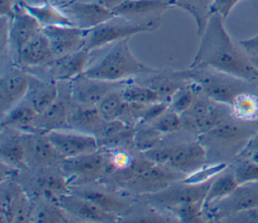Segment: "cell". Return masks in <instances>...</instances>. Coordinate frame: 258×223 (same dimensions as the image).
<instances>
[{"instance_id": "cell-15", "label": "cell", "mask_w": 258, "mask_h": 223, "mask_svg": "<svg viewBox=\"0 0 258 223\" xmlns=\"http://www.w3.org/2000/svg\"><path fill=\"white\" fill-rule=\"evenodd\" d=\"M90 57V51L82 48L72 53L53 57L47 63L42 65L47 77L57 80H72L87 69L86 65Z\"/></svg>"}, {"instance_id": "cell-37", "label": "cell", "mask_w": 258, "mask_h": 223, "mask_svg": "<svg viewBox=\"0 0 258 223\" xmlns=\"http://www.w3.org/2000/svg\"><path fill=\"white\" fill-rule=\"evenodd\" d=\"M141 127L133 133V144L140 152H146L158 146L163 134L149 124H140Z\"/></svg>"}, {"instance_id": "cell-32", "label": "cell", "mask_w": 258, "mask_h": 223, "mask_svg": "<svg viewBox=\"0 0 258 223\" xmlns=\"http://www.w3.org/2000/svg\"><path fill=\"white\" fill-rule=\"evenodd\" d=\"M1 198H0V212L1 222H13L14 212L16 206L23 195L24 191L21 187L9 180L1 182Z\"/></svg>"}, {"instance_id": "cell-10", "label": "cell", "mask_w": 258, "mask_h": 223, "mask_svg": "<svg viewBox=\"0 0 258 223\" xmlns=\"http://www.w3.org/2000/svg\"><path fill=\"white\" fill-rule=\"evenodd\" d=\"M213 179L202 183H185L181 179L180 183L176 184L175 182L159 192L146 196L151 203L166 209L189 202H205V198Z\"/></svg>"}, {"instance_id": "cell-26", "label": "cell", "mask_w": 258, "mask_h": 223, "mask_svg": "<svg viewBox=\"0 0 258 223\" xmlns=\"http://www.w3.org/2000/svg\"><path fill=\"white\" fill-rule=\"evenodd\" d=\"M19 4L28 13H30L42 27L53 25H74L70 18L60 10V8L50 3L34 5L25 1H20Z\"/></svg>"}, {"instance_id": "cell-17", "label": "cell", "mask_w": 258, "mask_h": 223, "mask_svg": "<svg viewBox=\"0 0 258 223\" xmlns=\"http://www.w3.org/2000/svg\"><path fill=\"white\" fill-rule=\"evenodd\" d=\"M30 75L20 69H10L3 74L0 81V106L5 115L26 95Z\"/></svg>"}, {"instance_id": "cell-44", "label": "cell", "mask_w": 258, "mask_h": 223, "mask_svg": "<svg viewBox=\"0 0 258 223\" xmlns=\"http://www.w3.org/2000/svg\"><path fill=\"white\" fill-rule=\"evenodd\" d=\"M32 215V205L26 196L25 193L21 196L15 212H14V218L13 222H27L31 219Z\"/></svg>"}, {"instance_id": "cell-1", "label": "cell", "mask_w": 258, "mask_h": 223, "mask_svg": "<svg viewBox=\"0 0 258 223\" xmlns=\"http://www.w3.org/2000/svg\"><path fill=\"white\" fill-rule=\"evenodd\" d=\"M201 42L189 66L211 67L249 81H258V67L247 52L232 40L224 18L213 13L200 36Z\"/></svg>"}, {"instance_id": "cell-51", "label": "cell", "mask_w": 258, "mask_h": 223, "mask_svg": "<svg viewBox=\"0 0 258 223\" xmlns=\"http://www.w3.org/2000/svg\"><path fill=\"white\" fill-rule=\"evenodd\" d=\"M84 1H90V2L97 3L107 9L113 11L115 8H117L122 3H124L126 0H84Z\"/></svg>"}, {"instance_id": "cell-34", "label": "cell", "mask_w": 258, "mask_h": 223, "mask_svg": "<svg viewBox=\"0 0 258 223\" xmlns=\"http://www.w3.org/2000/svg\"><path fill=\"white\" fill-rule=\"evenodd\" d=\"M233 116L246 121H258V91L239 94L230 105Z\"/></svg>"}, {"instance_id": "cell-16", "label": "cell", "mask_w": 258, "mask_h": 223, "mask_svg": "<svg viewBox=\"0 0 258 223\" xmlns=\"http://www.w3.org/2000/svg\"><path fill=\"white\" fill-rule=\"evenodd\" d=\"M70 81L72 97L87 106H96L109 92L122 84L121 81L111 82L90 78L83 73Z\"/></svg>"}, {"instance_id": "cell-20", "label": "cell", "mask_w": 258, "mask_h": 223, "mask_svg": "<svg viewBox=\"0 0 258 223\" xmlns=\"http://www.w3.org/2000/svg\"><path fill=\"white\" fill-rule=\"evenodd\" d=\"M59 206L68 213L83 219L93 222H113L118 218L117 215L108 213L90 200L83 198L77 194H66L60 197Z\"/></svg>"}, {"instance_id": "cell-19", "label": "cell", "mask_w": 258, "mask_h": 223, "mask_svg": "<svg viewBox=\"0 0 258 223\" xmlns=\"http://www.w3.org/2000/svg\"><path fill=\"white\" fill-rule=\"evenodd\" d=\"M42 26L28 13L19 3L14 7V14L10 20L9 45L14 53L19 51L21 46L29 40L34 34L39 32Z\"/></svg>"}, {"instance_id": "cell-9", "label": "cell", "mask_w": 258, "mask_h": 223, "mask_svg": "<svg viewBox=\"0 0 258 223\" xmlns=\"http://www.w3.org/2000/svg\"><path fill=\"white\" fill-rule=\"evenodd\" d=\"M172 7L170 0H126L113 10L115 16L152 27L160 25L162 14Z\"/></svg>"}, {"instance_id": "cell-42", "label": "cell", "mask_w": 258, "mask_h": 223, "mask_svg": "<svg viewBox=\"0 0 258 223\" xmlns=\"http://www.w3.org/2000/svg\"><path fill=\"white\" fill-rule=\"evenodd\" d=\"M234 175L238 184L258 181V162L248 158L239 162L234 168Z\"/></svg>"}, {"instance_id": "cell-45", "label": "cell", "mask_w": 258, "mask_h": 223, "mask_svg": "<svg viewBox=\"0 0 258 223\" xmlns=\"http://www.w3.org/2000/svg\"><path fill=\"white\" fill-rule=\"evenodd\" d=\"M226 222H239V223H258V206L252 209L239 212L225 220Z\"/></svg>"}, {"instance_id": "cell-41", "label": "cell", "mask_w": 258, "mask_h": 223, "mask_svg": "<svg viewBox=\"0 0 258 223\" xmlns=\"http://www.w3.org/2000/svg\"><path fill=\"white\" fill-rule=\"evenodd\" d=\"M35 221L41 223H63L69 222L67 212L59 206L48 202L42 206L35 214Z\"/></svg>"}, {"instance_id": "cell-33", "label": "cell", "mask_w": 258, "mask_h": 223, "mask_svg": "<svg viewBox=\"0 0 258 223\" xmlns=\"http://www.w3.org/2000/svg\"><path fill=\"white\" fill-rule=\"evenodd\" d=\"M75 194L90 200L91 202H93L94 204L99 206L104 211L114 214V215H117V216L119 213L126 211L129 207L127 202L119 199L118 197H116L114 195L104 193L101 191L85 190V191L76 192Z\"/></svg>"}, {"instance_id": "cell-39", "label": "cell", "mask_w": 258, "mask_h": 223, "mask_svg": "<svg viewBox=\"0 0 258 223\" xmlns=\"http://www.w3.org/2000/svg\"><path fill=\"white\" fill-rule=\"evenodd\" d=\"M200 90V86L189 80L183 87H181L169 101V107L177 114H183L192 103L196 94Z\"/></svg>"}, {"instance_id": "cell-13", "label": "cell", "mask_w": 258, "mask_h": 223, "mask_svg": "<svg viewBox=\"0 0 258 223\" xmlns=\"http://www.w3.org/2000/svg\"><path fill=\"white\" fill-rule=\"evenodd\" d=\"M207 150L200 142H189L170 146L166 166L187 176L206 166Z\"/></svg>"}, {"instance_id": "cell-48", "label": "cell", "mask_w": 258, "mask_h": 223, "mask_svg": "<svg viewBox=\"0 0 258 223\" xmlns=\"http://www.w3.org/2000/svg\"><path fill=\"white\" fill-rule=\"evenodd\" d=\"M10 20L8 16L1 15L0 19V49L1 52L5 51V47L9 44V29H10Z\"/></svg>"}, {"instance_id": "cell-4", "label": "cell", "mask_w": 258, "mask_h": 223, "mask_svg": "<svg viewBox=\"0 0 258 223\" xmlns=\"http://www.w3.org/2000/svg\"><path fill=\"white\" fill-rule=\"evenodd\" d=\"M186 73L188 78L196 82L212 100L229 106L239 94L246 91H257L254 88H257L258 81H249L215 68L189 66Z\"/></svg>"}, {"instance_id": "cell-52", "label": "cell", "mask_w": 258, "mask_h": 223, "mask_svg": "<svg viewBox=\"0 0 258 223\" xmlns=\"http://www.w3.org/2000/svg\"><path fill=\"white\" fill-rule=\"evenodd\" d=\"M257 67H258V65H257Z\"/></svg>"}, {"instance_id": "cell-50", "label": "cell", "mask_w": 258, "mask_h": 223, "mask_svg": "<svg viewBox=\"0 0 258 223\" xmlns=\"http://www.w3.org/2000/svg\"><path fill=\"white\" fill-rule=\"evenodd\" d=\"M14 0H0V12L1 15L8 16L9 18L13 17L14 14Z\"/></svg>"}, {"instance_id": "cell-22", "label": "cell", "mask_w": 258, "mask_h": 223, "mask_svg": "<svg viewBox=\"0 0 258 223\" xmlns=\"http://www.w3.org/2000/svg\"><path fill=\"white\" fill-rule=\"evenodd\" d=\"M27 157L40 166L50 167L63 161V157L50 143L44 133L30 136L25 140Z\"/></svg>"}, {"instance_id": "cell-18", "label": "cell", "mask_w": 258, "mask_h": 223, "mask_svg": "<svg viewBox=\"0 0 258 223\" xmlns=\"http://www.w3.org/2000/svg\"><path fill=\"white\" fill-rule=\"evenodd\" d=\"M15 58L23 68H37L53 58L48 38L42 29L21 46Z\"/></svg>"}, {"instance_id": "cell-21", "label": "cell", "mask_w": 258, "mask_h": 223, "mask_svg": "<svg viewBox=\"0 0 258 223\" xmlns=\"http://www.w3.org/2000/svg\"><path fill=\"white\" fill-rule=\"evenodd\" d=\"M190 79L185 70H163L155 71L150 74V77L145 79L142 84L148 86L159 96L161 101L168 102L172 96L183 87Z\"/></svg>"}, {"instance_id": "cell-47", "label": "cell", "mask_w": 258, "mask_h": 223, "mask_svg": "<svg viewBox=\"0 0 258 223\" xmlns=\"http://www.w3.org/2000/svg\"><path fill=\"white\" fill-rule=\"evenodd\" d=\"M240 1L241 0H215L213 5V13H218L225 19L235 5Z\"/></svg>"}, {"instance_id": "cell-40", "label": "cell", "mask_w": 258, "mask_h": 223, "mask_svg": "<svg viewBox=\"0 0 258 223\" xmlns=\"http://www.w3.org/2000/svg\"><path fill=\"white\" fill-rule=\"evenodd\" d=\"M149 125H151L154 129L164 135L176 132L177 130L182 128V120L179 114H177L168 106L162 114H160L156 119L150 122Z\"/></svg>"}, {"instance_id": "cell-6", "label": "cell", "mask_w": 258, "mask_h": 223, "mask_svg": "<svg viewBox=\"0 0 258 223\" xmlns=\"http://www.w3.org/2000/svg\"><path fill=\"white\" fill-rule=\"evenodd\" d=\"M151 31H154V29L150 26L134 23L123 17L114 15L109 20L88 29L83 48L88 51H92L93 49L102 47L109 43L130 38L137 33Z\"/></svg>"}, {"instance_id": "cell-12", "label": "cell", "mask_w": 258, "mask_h": 223, "mask_svg": "<svg viewBox=\"0 0 258 223\" xmlns=\"http://www.w3.org/2000/svg\"><path fill=\"white\" fill-rule=\"evenodd\" d=\"M59 8L75 26L86 30L103 23L114 16L112 10L97 3L84 0H72L66 2Z\"/></svg>"}, {"instance_id": "cell-49", "label": "cell", "mask_w": 258, "mask_h": 223, "mask_svg": "<svg viewBox=\"0 0 258 223\" xmlns=\"http://www.w3.org/2000/svg\"><path fill=\"white\" fill-rule=\"evenodd\" d=\"M130 222H145V223H160V222H169L170 220L167 217L159 215L157 213H147L135 218H131Z\"/></svg>"}, {"instance_id": "cell-38", "label": "cell", "mask_w": 258, "mask_h": 223, "mask_svg": "<svg viewBox=\"0 0 258 223\" xmlns=\"http://www.w3.org/2000/svg\"><path fill=\"white\" fill-rule=\"evenodd\" d=\"M204 201L189 202L180 205H176L168 208L175 217L176 220L184 223H199L203 222L204 212Z\"/></svg>"}, {"instance_id": "cell-5", "label": "cell", "mask_w": 258, "mask_h": 223, "mask_svg": "<svg viewBox=\"0 0 258 223\" xmlns=\"http://www.w3.org/2000/svg\"><path fill=\"white\" fill-rule=\"evenodd\" d=\"M257 133L258 121L241 120L232 115L201 136L208 143L239 155Z\"/></svg>"}, {"instance_id": "cell-31", "label": "cell", "mask_w": 258, "mask_h": 223, "mask_svg": "<svg viewBox=\"0 0 258 223\" xmlns=\"http://www.w3.org/2000/svg\"><path fill=\"white\" fill-rule=\"evenodd\" d=\"M2 162L14 169L25 167L27 151L25 140L19 136H10L1 144Z\"/></svg>"}, {"instance_id": "cell-36", "label": "cell", "mask_w": 258, "mask_h": 223, "mask_svg": "<svg viewBox=\"0 0 258 223\" xmlns=\"http://www.w3.org/2000/svg\"><path fill=\"white\" fill-rule=\"evenodd\" d=\"M121 93L124 100L127 102L149 104L156 101H161L155 91L142 83L123 84Z\"/></svg>"}, {"instance_id": "cell-28", "label": "cell", "mask_w": 258, "mask_h": 223, "mask_svg": "<svg viewBox=\"0 0 258 223\" xmlns=\"http://www.w3.org/2000/svg\"><path fill=\"white\" fill-rule=\"evenodd\" d=\"M69 181L62 173H46L37 178V187L47 202L59 205L60 197L69 193Z\"/></svg>"}, {"instance_id": "cell-3", "label": "cell", "mask_w": 258, "mask_h": 223, "mask_svg": "<svg viewBox=\"0 0 258 223\" xmlns=\"http://www.w3.org/2000/svg\"><path fill=\"white\" fill-rule=\"evenodd\" d=\"M129 38L121 39L95 64L87 67L84 75L105 81L119 82L136 75H149L156 71L140 62L131 52Z\"/></svg>"}, {"instance_id": "cell-29", "label": "cell", "mask_w": 258, "mask_h": 223, "mask_svg": "<svg viewBox=\"0 0 258 223\" xmlns=\"http://www.w3.org/2000/svg\"><path fill=\"white\" fill-rule=\"evenodd\" d=\"M233 169L223 170L212 181L205 198L204 209L231 194L238 186Z\"/></svg>"}, {"instance_id": "cell-23", "label": "cell", "mask_w": 258, "mask_h": 223, "mask_svg": "<svg viewBox=\"0 0 258 223\" xmlns=\"http://www.w3.org/2000/svg\"><path fill=\"white\" fill-rule=\"evenodd\" d=\"M26 95L29 103L39 115L49 107L57 98V85L55 80L46 78L40 79L30 75L29 87Z\"/></svg>"}, {"instance_id": "cell-25", "label": "cell", "mask_w": 258, "mask_h": 223, "mask_svg": "<svg viewBox=\"0 0 258 223\" xmlns=\"http://www.w3.org/2000/svg\"><path fill=\"white\" fill-rule=\"evenodd\" d=\"M38 114L30 103L15 105L2 119V128L15 131H36V120Z\"/></svg>"}, {"instance_id": "cell-46", "label": "cell", "mask_w": 258, "mask_h": 223, "mask_svg": "<svg viewBox=\"0 0 258 223\" xmlns=\"http://www.w3.org/2000/svg\"><path fill=\"white\" fill-rule=\"evenodd\" d=\"M239 44L247 52V54L254 61V63L258 65V35H255L248 39L240 40Z\"/></svg>"}, {"instance_id": "cell-35", "label": "cell", "mask_w": 258, "mask_h": 223, "mask_svg": "<svg viewBox=\"0 0 258 223\" xmlns=\"http://www.w3.org/2000/svg\"><path fill=\"white\" fill-rule=\"evenodd\" d=\"M125 103L126 101L122 96L121 88L120 89L116 88L111 92H109L96 105V107L98 108L101 117L105 121L109 122V121H114L121 118Z\"/></svg>"}, {"instance_id": "cell-8", "label": "cell", "mask_w": 258, "mask_h": 223, "mask_svg": "<svg viewBox=\"0 0 258 223\" xmlns=\"http://www.w3.org/2000/svg\"><path fill=\"white\" fill-rule=\"evenodd\" d=\"M60 165L69 183L83 185L100 179L107 172L108 158L97 150L77 157L66 158Z\"/></svg>"}, {"instance_id": "cell-7", "label": "cell", "mask_w": 258, "mask_h": 223, "mask_svg": "<svg viewBox=\"0 0 258 223\" xmlns=\"http://www.w3.org/2000/svg\"><path fill=\"white\" fill-rule=\"evenodd\" d=\"M258 206V181L247 182L237 188L222 200L206 207L204 212L208 218L216 221H225L239 212Z\"/></svg>"}, {"instance_id": "cell-43", "label": "cell", "mask_w": 258, "mask_h": 223, "mask_svg": "<svg viewBox=\"0 0 258 223\" xmlns=\"http://www.w3.org/2000/svg\"><path fill=\"white\" fill-rule=\"evenodd\" d=\"M107 158H108L107 171L110 169L114 171L126 169L134 161V158L131 156V154L125 150L113 151L109 155H107Z\"/></svg>"}, {"instance_id": "cell-14", "label": "cell", "mask_w": 258, "mask_h": 223, "mask_svg": "<svg viewBox=\"0 0 258 223\" xmlns=\"http://www.w3.org/2000/svg\"><path fill=\"white\" fill-rule=\"evenodd\" d=\"M42 30L48 38L53 57L82 49L88 31L74 25L45 26Z\"/></svg>"}, {"instance_id": "cell-2", "label": "cell", "mask_w": 258, "mask_h": 223, "mask_svg": "<svg viewBox=\"0 0 258 223\" xmlns=\"http://www.w3.org/2000/svg\"><path fill=\"white\" fill-rule=\"evenodd\" d=\"M184 177L170 167L153 163L146 157L134 159L128 168L113 173V179L121 188L141 195L159 192Z\"/></svg>"}, {"instance_id": "cell-27", "label": "cell", "mask_w": 258, "mask_h": 223, "mask_svg": "<svg viewBox=\"0 0 258 223\" xmlns=\"http://www.w3.org/2000/svg\"><path fill=\"white\" fill-rule=\"evenodd\" d=\"M172 7H177L187 12L195 20L197 33L201 36L213 14L215 0H170Z\"/></svg>"}, {"instance_id": "cell-30", "label": "cell", "mask_w": 258, "mask_h": 223, "mask_svg": "<svg viewBox=\"0 0 258 223\" xmlns=\"http://www.w3.org/2000/svg\"><path fill=\"white\" fill-rule=\"evenodd\" d=\"M69 114L63 102L54 101L49 107L37 116L36 130L46 133L51 130H59L70 127Z\"/></svg>"}, {"instance_id": "cell-11", "label": "cell", "mask_w": 258, "mask_h": 223, "mask_svg": "<svg viewBox=\"0 0 258 223\" xmlns=\"http://www.w3.org/2000/svg\"><path fill=\"white\" fill-rule=\"evenodd\" d=\"M44 134L64 159L95 152L99 149L97 137L91 134L63 129L51 130Z\"/></svg>"}, {"instance_id": "cell-24", "label": "cell", "mask_w": 258, "mask_h": 223, "mask_svg": "<svg viewBox=\"0 0 258 223\" xmlns=\"http://www.w3.org/2000/svg\"><path fill=\"white\" fill-rule=\"evenodd\" d=\"M106 122L96 106L83 105V107L69 114V125L71 129L96 137L101 134Z\"/></svg>"}]
</instances>
